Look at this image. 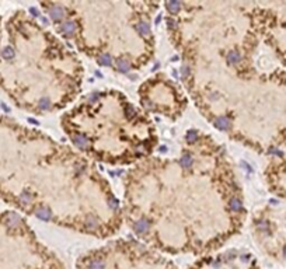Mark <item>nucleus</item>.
<instances>
[{
	"label": "nucleus",
	"instance_id": "obj_1",
	"mask_svg": "<svg viewBox=\"0 0 286 269\" xmlns=\"http://www.w3.org/2000/svg\"><path fill=\"white\" fill-rule=\"evenodd\" d=\"M133 229H135V231H136V233L145 234L146 231L149 230V222H147V220H145V219H142V220H139L138 223H135Z\"/></svg>",
	"mask_w": 286,
	"mask_h": 269
},
{
	"label": "nucleus",
	"instance_id": "obj_2",
	"mask_svg": "<svg viewBox=\"0 0 286 269\" xmlns=\"http://www.w3.org/2000/svg\"><path fill=\"white\" fill-rule=\"evenodd\" d=\"M60 31L63 34H66V35H72V34H74V31H76V26H74L73 21H66L62 24Z\"/></svg>",
	"mask_w": 286,
	"mask_h": 269
},
{
	"label": "nucleus",
	"instance_id": "obj_3",
	"mask_svg": "<svg viewBox=\"0 0 286 269\" xmlns=\"http://www.w3.org/2000/svg\"><path fill=\"white\" fill-rule=\"evenodd\" d=\"M216 128H219L220 131H227L229 128H230V121L227 119L226 117H222L219 118V119H216Z\"/></svg>",
	"mask_w": 286,
	"mask_h": 269
},
{
	"label": "nucleus",
	"instance_id": "obj_4",
	"mask_svg": "<svg viewBox=\"0 0 286 269\" xmlns=\"http://www.w3.org/2000/svg\"><path fill=\"white\" fill-rule=\"evenodd\" d=\"M49 14H51V18L53 21H59V20H62V17H63V10H62L60 7H53L49 11Z\"/></svg>",
	"mask_w": 286,
	"mask_h": 269
},
{
	"label": "nucleus",
	"instance_id": "obj_5",
	"mask_svg": "<svg viewBox=\"0 0 286 269\" xmlns=\"http://www.w3.org/2000/svg\"><path fill=\"white\" fill-rule=\"evenodd\" d=\"M116 66H118V70H119V72H122V73H126L128 70L130 69V63L128 62L126 59H118Z\"/></svg>",
	"mask_w": 286,
	"mask_h": 269
},
{
	"label": "nucleus",
	"instance_id": "obj_6",
	"mask_svg": "<svg viewBox=\"0 0 286 269\" xmlns=\"http://www.w3.org/2000/svg\"><path fill=\"white\" fill-rule=\"evenodd\" d=\"M87 269H104V262L101 259H91L87 265Z\"/></svg>",
	"mask_w": 286,
	"mask_h": 269
},
{
	"label": "nucleus",
	"instance_id": "obj_7",
	"mask_svg": "<svg viewBox=\"0 0 286 269\" xmlns=\"http://www.w3.org/2000/svg\"><path fill=\"white\" fill-rule=\"evenodd\" d=\"M73 140H74V145L77 147H80V149H84L87 146V139L84 136H81V134H76V138L73 139Z\"/></svg>",
	"mask_w": 286,
	"mask_h": 269
},
{
	"label": "nucleus",
	"instance_id": "obj_8",
	"mask_svg": "<svg viewBox=\"0 0 286 269\" xmlns=\"http://www.w3.org/2000/svg\"><path fill=\"white\" fill-rule=\"evenodd\" d=\"M136 28H138V31L140 34H143V35H149V34H150V26H149V22H139L138 26H136Z\"/></svg>",
	"mask_w": 286,
	"mask_h": 269
},
{
	"label": "nucleus",
	"instance_id": "obj_9",
	"mask_svg": "<svg viewBox=\"0 0 286 269\" xmlns=\"http://www.w3.org/2000/svg\"><path fill=\"white\" fill-rule=\"evenodd\" d=\"M240 59H241V56H240L239 52H230L227 56V62L230 65H236V63L240 62Z\"/></svg>",
	"mask_w": 286,
	"mask_h": 269
},
{
	"label": "nucleus",
	"instance_id": "obj_10",
	"mask_svg": "<svg viewBox=\"0 0 286 269\" xmlns=\"http://www.w3.org/2000/svg\"><path fill=\"white\" fill-rule=\"evenodd\" d=\"M36 216H38L40 219H42V220H49V219H51V212L48 210V209L41 207V209L36 210Z\"/></svg>",
	"mask_w": 286,
	"mask_h": 269
},
{
	"label": "nucleus",
	"instance_id": "obj_11",
	"mask_svg": "<svg viewBox=\"0 0 286 269\" xmlns=\"http://www.w3.org/2000/svg\"><path fill=\"white\" fill-rule=\"evenodd\" d=\"M111 62H112V58H111L109 55H101V56L98 58V63L102 66H109Z\"/></svg>",
	"mask_w": 286,
	"mask_h": 269
},
{
	"label": "nucleus",
	"instance_id": "obj_12",
	"mask_svg": "<svg viewBox=\"0 0 286 269\" xmlns=\"http://www.w3.org/2000/svg\"><path fill=\"white\" fill-rule=\"evenodd\" d=\"M230 207H232L234 212H239V210H241L243 203H241V200H240V199L234 198V199H232V202H230Z\"/></svg>",
	"mask_w": 286,
	"mask_h": 269
},
{
	"label": "nucleus",
	"instance_id": "obj_13",
	"mask_svg": "<svg viewBox=\"0 0 286 269\" xmlns=\"http://www.w3.org/2000/svg\"><path fill=\"white\" fill-rule=\"evenodd\" d=\"M180 6H181V4L178 3V2H168V3H166V7L168 9L171 13H175V11L180 9Z\"/></svg>",
	"mask_w": 286,
	"mask_h": 269
},
{
	"label": "nucleus",
	"instance_id": "obj_14",
	"mask_svg": "<svg viewBox=\"0 0 286 269\" xmlns=\"http://www.w3.org/2000/svg\"><path fill=\"white\" fill-rule=\"evenodd\" d=\"M180 163H181V165L184 168H189L192 165V157L191 156H184L181 158V161H180Z\"/></svg>",
	"mask_w": 286,
	"mask_h": 269
},
{
	"label": "nucleus",
	"instance_id": "obj_15",
	"mask_svg": "<svg viewBox=\"0 0 286 269\" xmlns=\"http://www.w3.org/2000/svg\"><path fill=\"white\" fill-rule=\"evenodd\" d=\"M196 138H198L196 131H189L188 133H187V140H188V143H194L196 140Z\"/></svg>",
	"mask_w": 286,
	"mask_h": 269
},
{
	"label": "nucleus",
	"instance_id": "obj_16",
	"mask_svg": "<svg viewBox=\"0 0 286 269\" xmlns=\"http://www.w3.org/2000/svg\"><path fill=\"white\" fill-rule=\"evenodd\" d=\"M97 226H98L97 219L93 217V216H90V217H88V220H87V227H88V229H95Z\"/></svg>",
	"mask_w": 286,
	"mask_h": 269
},
{
	"label": "nucleus",
	"instance_id": "obj_17",
	"mask_svg": "<svg viewBox=\"0 0 286 269\" xmlns=\"http://www.w3.org/2000/svg\"><path fill=\"white\" fill-rule=\"evenodd\" d=\"M20 200H21L22 203H28V202H31V193H28L27 191H24V192L20 195Z\"/></svg>",
	"mask_w": 286,
	"mask_h": 269
},
{
	"label": "nucleus",
	"instance_id": "obj_18",
	"mask_svg": "<svg viewBox=\"0 0 286 269\" xmlns=\"http://www.w3.org/2000/svg\"><path fill=\"white\" fill-rule=\"evenodd\" d=\"M49 105H51V102H49V100H41V102H40V108L41 109H48L49 108Z\"/></svg>",
	"mask_w": 286,
	"mask_h": 269
},
{
	"label": "nucleus",
	"instance_id": "obj_19",
	"mask_svg": "<svg viewBox=\"0 0 286 269\" xmlns=\"http://www.w3.org/2000/svg\"><path fill=\"white\" fill-rule=\"evenodd\" d=\"M3 55L6 56V58H13V55H14V52H13V49L11 48H6L3 52Z\"/></svg>",
	"mask_w": 286,
	"mask_h": 269
},
{
	"label": "nucleus",
	"instance_id": "obj_20",
	"mask_svg": "<svg viewBox=\"0 0 286 269\" xmlns=\"http://www.w3.org/2000/svg\"><path fill=\"white\" fill-rule=\"evenodd\" d=\"M126 114H128V117H133V115H135L133 107H132V105H126Z\"/></svg>",
	"mask_w": 286,
	"mask_h": 269
},
{
	"label": "nucleus",
	"instance_id": "obj_21",
	"mask_svg": "<svg viewBox=\"0 0 286 269\" xmlns=\"http://www.w3.org/2000/svg\"><path fill=\"white\" fill-rule=\"evenodd\" d=\"M269 153H271V154H276V156H282V154H283L281 150L275 149V147H271V149H269Z\"/></svg>",
	"mask_w": 286,
	"mask_h": 269
},
{
	"label": "nucleus",
	"instance_id": "obj_22",
	"mask_svg": "<svg viewBox=\"0 0 286 269\" xmlns=\"http://www.w3.org/2000/svg\"><path fill=\"white\" fill-rule=\"evenodd\" d=\"M182 74H184V77L189 76V67L188 66H184V67H182Z\"/></svg>",
	"mask_w": 286,
	"mask_h": 269
},
{
	"label": "nucleus",
	"instance_id": "obj_23",
	"mask_svg": "<svg viewBox=\"0 0 286 269\" xmlns=\"http://www.w3.org/2000/svg\"><path fill=\"white\" fill-rule=\"evenodd\" d=\"M283 255H285V257H286V247L283 248Z\"/></svg>",
	"mask_w": 286,
	"mask_h": 269
}]
</instances>
